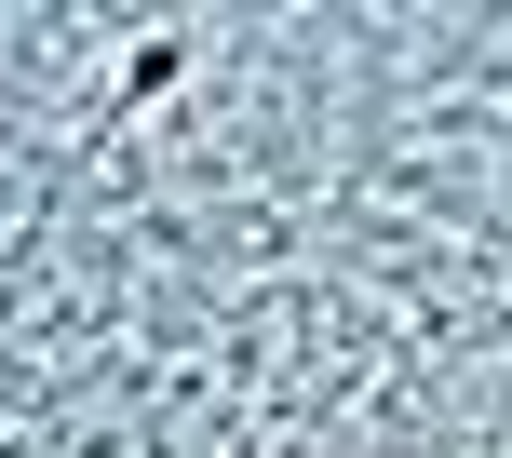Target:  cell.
<instances>
[{
	"instance_id": "1",
	"label": "cell",
	"mask_w": 512,
	"mask_h": 458,
	"mask_svg": "<svg viewBox=\"0 0 512 458\" xmlns=\"http://www.w3.org/2000/svg\"><path fill=\"white\" fill-rule=\"evenodd\" d=\"M176 68H189V41H176V27H162V41L135 54L122 81H108V108H95V122H81V149H68V176H81V162H108V135H122V122H135V108H149V95H176Z\"/></svg>"
}]
</instances>
